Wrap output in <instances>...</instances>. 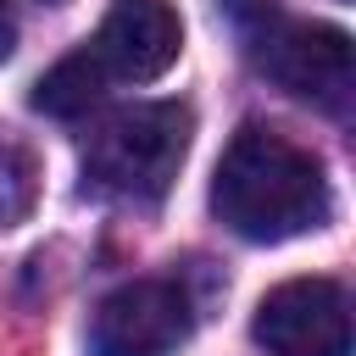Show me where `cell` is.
<instances>
[{"mask_svg":"<svg viewBox=\"0 0 356 356\" xmlns=\"http://www.w3.org/2000/svg\"><path fill=\"white\" fill-rule=\"evenodd\" d=\"M211 211L228 234L250 245H278V239L323 228L334 211V195H328L323 161L306 145H295L278 128L245 122L217 161Z\"/></svg>","mask_w":356,"mask_h":356,"instance_id":"obj_1","label":"cell"},{"mask_svg":"<svg viewBox=\"0 0 356 356\" xmlns=\"http://www.w3.org/2000/svg\"><path fill=\"white\" fill-rule=\"evenodd\" d=\"M189 134H195V111L184 100L122 106L89 134L83 178H89V189H100L111 200L150 206L172 189V178L189 156Z\"/></svg>","mask_w":356,"mask_h":356,"instance_id":"obj_2","label":"cell"},{"mask_svg":"<svg viewBox=\"0 0 356 356\" xmlns=\"http://www.w3.org/2000/svg\"><path fill=\"white\" fill-rule=\"evenodd\" d=\"M245 33H250L256 67L278 89H289L295 100H312L323 111H345L350 106L356 67H350V33L345 28L295 22V17H278L273 6H256V22Z\"/></svg>","mask_w":356,"mask_h":356,"instance_id":"obj_3","label":"cell"},{"mask_svg":"<svg viewBox=\"0 0 356 356\" xmlns=\"http://www.w3.org/2000/svg\"><path fill=\"white\" fill-rule=\"evenodd\" d=\"M195 328V306L172 278H134L95 306L89 356H172Z\"/></svg>","mask_w":356,"mask_h":356,"instance_id":"obj_4","label":"cell"},{"mask_svg":"<svg viewBox=\"0 0 356 356\" xmlns=\"http://www.w3.org/2000/svg\"><path fill=\"white\" fill-rule=\"evenodd\" d=\"M250 328L267 356H350V300L334 278H289L267 289Z\"/></svg>","mask_w":356,"mask_h":356,"instance_id":"obj_5","label":"cell"},{"mask_svg":"<svg viewBox=\"0 0 356 356\" xmlns=\"http://www.w3.org/2000/svg\"><path fill=\"white\" fill-rule=\"evenodd\" d=\"M184 50V22L167 0H117L100 22V33L89 39V56L100 61V72L117 83H150L161 78Z\"/></svg>","mask_w":356,"mask_h":356,"instance_id":"obj_6","label":"cell"},{"mask_svg":"<svg viewBox=\"0 0 356 356\" xmlns=\"http://www.w3.org/2000/svg\"><path fill=\"white\" fill-rule=\"evenodd\" d=\"M106 72H100V61L89 56V44L83 50H72V56H61L39 83H33V111H44V117H83L100 95H106Z\"/></svg>","mask_w":356,"mask_h":356,"instance_id":"obj_7","label":"cell"},{"mask_svg":"<svg viewBox=\"0 0 356 356\" xmlns=\"http://www.w3.org/2000/svg\"><path fill=\"white\" fill-rule=\"evenodd\" d=\"M33 200H39V156L22 139L0 134V234L28 222Z\"/></svg>","mask_w":356,"mask_h":356,"instance_id":"obj_8","label":"cell"},{"mask_svg":"<svg viewBox=\"0 0 356 356\" xmlns=\"http://www.w3.org/2000/svg\"><path fill=\"white\" fill-rule=\"evenodd\" d=\"M17 50V11H11V0H0V61Z\"/></svg>","mask_w":356,"mask_h":356,"instance_id":"obj_9","label":"cell"},{"mask_svg":"<svg viewBox=\"0 0 356 356\" xmlns=\"http://www.w3.org/2000/svg\"><path fill=\"white\" fill-rule=\"evenodd\" d=\"M50 6H56V0H50Z\"/></svg>","mask_w":356,"mask_h":356,"instance_id":"obj_10","label":"cell"}]
</instances>
